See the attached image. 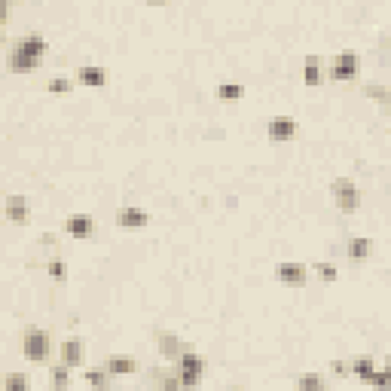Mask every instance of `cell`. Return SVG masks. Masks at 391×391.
Masks as SVG:
<instances>
[{"label": "cell", "mask_w": 391, "mask_h": 391, "mask_svg": "<svg viewBox=\"0 0 391 391\" xmlns=\"http://www.w3.org/2000/svg\"><path fill=\"white\" fill-rule=\"evenodd\" d=\"M43 52H46V40L43 34H25L22 40H15V46L10 49V56H6V67H10L13 74H25V71H34L37 65L43 61Z\"/></svg>", "instance_id": "obj_1"}, {"label": "cell", "mask_w": 391, "mask_h": 391, "mask_svg": "<svg viewBox=\"0 0 391 391\" xmlns=\"http://www.w3.org/2000/svg\"><path fill=\"white\" fill-rule=\"evenodd\" d=\"M331 196H333V205L342 214H355L358 208H361V190L355 187L351 178H336L331 183Z\"/></svg>", "instance_id": "obj_2"}, {"label": "cell", "mask_w": 391, "mask_h": 391, "mask_svg": "<svg viewBox=\"0 0 391 391\" xmlns=\"http://www.w3.org/2000/svg\"><path fill=\"white\" fill-rule=\"evenodd\" d=\"M22 355L28 358L31 364H43L49 358V333L43 327H28L22 333Z\"/></svg>", "instance_id": "obj_3"}, {"label": "cell", "mask_w": 391, "mask_h": 391, "mask_svg": "<svg viewBox=\"0 0 391 391\" xmlns=\"http://www.w3.org/2000/svg\"><path fill=\"white\" fill-rule=\"evenodd\" d=\"M202 376H205V358L196 355V351H183L181 361H178V379L183 388H199L202 385Z\"/></svg>", "instance_id": "obj_4"}, {"label": "cell", "mask_w": 391, "mask_h": 391, "mask_svg": "<svg viewBox=\"0 0 391 391\" xmlns=\"http://www.w3.org/2000/svg\"><path fill=\"white\" fill-rule=\"evenodd\" d=\"M275 278L285 288H303L309 281V269H306V263H300V260H285V263L275 266Z\"/></svg>", "instance_id": "obj_5"}, {"label": "cell", "mask_w": 391, "mask_h": 391, "mask_svg": "<svg viewBox=\"0 0 391 391\" xmlns=\"http://www.w3.org/2000/svg\"><path fill=\"white\" fill-rule=\"evenodd\" d=\"M358 65H361V61H358L355 52H340V56H333L327 76H331V80H340V83H349L358 76Z\"/></svg>", "instance_id": "obj_6"}, {"label": "cell", "mask_w": 391, "mask_h": 391, "mask_svg": "<svg viewBox=\"0 0 391 391\" xmlns=\"http://www.w3.org/2000/svg\"><path fill=\"white\" fill-rule=\"evenodd\" d=\"M156 346H159V355H163L165 361H174V364L181 361V355H183V342H181V336H178V333H172V331L156 333Z\"/></svg>", "instance_id": "obj_7"}, {"label": "cell", "mask_w": 391, "mask_h": 391, "mask_svg": "<svg viewBox=\"0 0 391 391\" xmlns=\"http://www.w3.org/2000/svg\"><path fill=\"white\" fill-rule=\"evenodd\" d=\"M297 135V119L294 117H272L269 119V138L275 144H285V141H290V138Z\"/></svg>", "instance_id": "obj_8"}, {"label": "cell", "mask_w": 391, "mask_h": 391, "mask_svg": "<svg viewBox=\"0 0 391 391\" xmlns=\"http://www.w3.org/2000/svg\"><path fill=\"white\" fill-rule=\"evenodd\" d=\"M117 226L119 229H141V226H147V211H141V208H135V205H126V208H119L117 211Z\"/></svg>", "instance_id": "obj_9"}, {"label": "cell", "mask_w": 391, "mask_h": 391, "mask_svg": "<svg viewBox=\"0 0 391 391\" xmlns=\"http://www.w3.org/2000/svg\"><path fill=\"white\" fill-rule=\"evenodd\" d=\"M65 229L74 239H89L92 229H95V220H92V214H71V217L65 220Z\"/></svg>", "instance_id": "obj_10"}, {"label": "cell", "mask_w": 391, "mask_h": 391, "mask_svg": "<svg viewBox=\"0 0 391 391\" xmlns=\"http://www.w3.org/2000/svg\"><path fill=\"white\" fill-rule=\"evenodd\" d=\"M83 340L80 336H67L65 342H61V364L65 367H80L83 364Z\"/></svg>", "instance_id": "obj_11"}, {"label": "cell", "mask_w": 391, "mask_h": 391, "mask_svg": "<svg viewBox=\"0 0 391 391\" xmlns=\"http://www.w3.org/2000/svg\"><path fill=\"white\" fill-rule=\"evenodd\" d=\"M104 370L110 376H132V373H138V361L128 355H110L104 361Z\"/></svg>", "instance_id": "obj_12"}, {"label": "cell", "mask_w": 391, "mask_h": 391, "mask_svg": "<svg viewBox=\"0 0 391 391\" xmlns=\"http://www.w3.org/2000/svg\"><path fill=\"white\" fill-rule=\"evenodd\" d=\"M324 80H327V71H324V65H321V58L318 56H306V61H303V83L306 86H321Z\"/></svg>", "instance_id": "obj_13"}, {"label": "cell", "mask_w": 391, "mask_h": 391, "mask_svg": "<svg viewBox=\"0 0 391 391\" xmlns=\"http://www.w3.org/2000/svg\"><path fill=\"white\" fill-rule=\"evenodd\" d=\"M76 80H80L83 86H89V89H101L107 83V71L101 65H83L80 71H76Z\"/></svg>", "instance_id": "obj_14"}, {"label": "cell", "mask_w": 391, "mask_h": 391, "mask_svg": "<svg viewBox=\"0 0 391 391\" xmlns=\"http://www.w3.org/2000/svg\"><path fill=\"white\" fill-rule=\"evenodd\" d=\"M6 220L15 224V226H25L31 220V211H28V205H25V199H22V196H10V199H6Z\"/></svg>", "instance_id": "obj_15"}, {"label": "cell", "mask_w": 391, "mask_h": 391, "mask_svg": "<svg viewBox=\"0 0 391 391\" xmlns=\"http://www.w3.org/2000/svg\"><path fill=\"white\" fill-rule=\"evenodd\" d=\"M373 254V242L367 239V235H355V239H349L346 244V257L351 260V263H364L367 257Z\"/></svg>", "instance_id": "obj_16"}, {"label": "cell", "mask_w": 391, "mask_h": 391, "mask_svg": "<svg viewBox=\"0 0 391 391\" xmlns=\"http://www.w3.org/2000/svg\"><path fill=\"white\" fill-rule=\"evenodd\" d=\"M351 373H355L364 385H370V379L379 373V367H376V361H373L370 355H361V358H355V361H351Z\"/></svg>", "instance_id": "obj_17"}, {"label": "cell", "mask_w": 391, "mask_h": 391, "mask_svg": "<svg viewBox=\"0 0 391 391\" xmlns=\"http://www.w3.org/2000/svg\"><path fill=\"white\" fill-rule=\"evenodd\" d=\"M297 388H300V391H327V382H324L321 373L309 370V373H303V376L297 379Z\"/></svg>", "instance_id": "obj_18"}, {"label": "cell", "mask_w": 391, "mask_h": 391, "mask_svg": "<svg viewBox=\"0 0 391 391\" xmlns=\"http://www.w3.org/2000/svg\"><path fill=\"white\" fill-rule=\"evenodd\" d=\"M242 86L239 83H220L217 89H214V95H217V101H224V104H235L242 98Z\"/></svg>", "instance_id": "obj_19"}, {"label": "cell", "mask_w": 391, "mask_h": 391, "mask_svg": "<svg viewBox=\"0 0 391 391\" xmlns=\"http://www.w3.org/2000/svg\"><path fill=\"white\" fill-rule=\"evenodd\" d=\"M364 95L373 98L376 104H391V89H388V86H379V83H367V86H364Z\"/></svg>", "instance_id": "obj_20"}, {"label": "cell", "mask_w": 391, "mask_h": 391, "mask_svg": "<svg viewBox=\"0 0 391 391\" xmlns=\"http://www.w3.org/2000/svg\"><path fill=\"white\" fill-rule=\"evenodd\" d=\"M86 382L95 391H107V388H110V373H107L104 367H101V370H86Z\"/></svg>", "instance_id": "obj_21"}, {"label": "cell", "mask_w": 391, "mask_h": 391, "mask_svg": "<svg viewBox=\"0 0 391 391\" xmlns=\"http://www.w3.org/2000/svg\"><path fill=\"white\" fill-rule=\"evenodd\" d=\"M71 367H65V364H58V367H52L49 370V379H52V391H65L67 388V379H71Z\"/></svg>", "instance_id": "obj_22"}, {"label": "cell", "mask_w": 391, "mask_h": 391, "mask_svg": "<svg viewBox=\"0 0 391 391\" xmlns=\"http://www.w3.org/2000/svg\"><path fill=\"white\" fill-rule=\"evenodd\" d=\"M6 391H31V379L25 373H6V382H3Z\"/></svg>", "instance_id": "obj_23"}, {"label": "cell", "mask_w": 391, "mask_h": 391, "mask_svg": "<svg viewBox=\"0 0 391 391\" xmlns=\"http://www.w3.org/2000/svg\"><path fill=\"white\" fill-rule=\"evenodd\" d=\"M46 269H49V275L56 281H65L67 278V266H65V260H58V257H52L49 263H46Z\"/></svg>", "instance_id": "obj_24"}, {"label": "cell", "mask_w": 391, "mask_h": 391, "mask_svg": "<svg viewBox=\"0 0 391 391\" xmlns=\"http://www.w3.org/2000/svg\"><path fill=\"white\" fill-rule=\"evenodd\" d=\"M156 391H187L181 385V379L178 376H172V373H163V376H159V388Z\"/></svg>", "instance_id": "obj_25"}, {"label": "cell", "mask_w": 391, "mask_h": 391, "mask_svg": "<svg viewBox=\"0 0 391 391\" xmlns=\"http://www.w3.org/2000/svg\"><path fill=\"white\" fill-rule=\"evenodd\" d=\"M315 269H318V275H321V278L327 281V285H331V281H336V278H340V272H336V266H333V263H318Z\"/></svg>", "instance_id": "obj_26"}, {"label": "cell", "mask_w": 391, "mask_h": 391, "mask_svg": "<svg viewBox=\"0 0 391 391\" xmlns=\"http://www.w3.org/2000/svg\"><path fill=\"white\" fill-rule=\"evenodd\" d=\"M46 89H49V92H56V95H65V92H71V83H67L65 76H56V80H49V83H46Z\"/></svg>", "instance_id": "obj_27"}, {"label": "cell", "mask_w": 391, "mask_h": 391, "mask_svg": "<svg viewBox=\"0 0 391 391\" xmlns=\"http://www.w3.org/2000/svg\"><path fill=\"white\" fill-rule=\"evenodd\" d=\"M331 373H336V376H349V373H351V361H333Z\"/></svg>", "instance_id": "obj_28"}, {"label": "cell", "mask_w": 391, "mask_h": 391, "mask_svg": "<svg viewBox=\"0 0 391 391\" xmlns=\"http://www.w3.org/2000/svg\"><path fill=\"white\" fill-rule=\"evenodd\" d=\"M382 373H385L388 382H391V351H388V358H385V367H382Z\"/></svg>", "instance_id": "obj_29"}, {"label": "cell", "mask_w": 391, "mask_h": 391, "mask_svg": "<svg viewBox=\"0 0 391 391\" xmlns=\"http://www.w3.org/2000/svg\"><path fill=\"white\" fill-rule=\"evenodd\" d=\"M388 132H391V126H388Z\"/></svg>", "instance_id": "obj_30"}]
</instances>
